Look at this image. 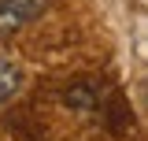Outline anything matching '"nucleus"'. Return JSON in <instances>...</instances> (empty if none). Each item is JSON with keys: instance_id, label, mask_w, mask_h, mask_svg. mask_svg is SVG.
I'll return each instance as SVG.
<instances>
[{"instance_id": "1", "label": "nucleus", "mask_w": 148, "mask_h": 141, "mask_svg": "<svg viewBox=\"0 0 148 141\" xmlns=\"http://www.w3.org/2000/svg\"><path fill=\"white\" fill-rule=\"evenodd\" d=\"M45 11V0H0V34L34 22Z\"/></svg>"}, {"instance_id": "2", "label": "nucleus", "mask_w": 148, "mask_h": 141, "mask_svg": "<svg viewBox=\"0 0 148 141\" xmlns=\"http://www.w3.org/2000/svg\"><path fill=\"white\" fill-rule=\"evenodd\" d=\"M22 86V70L11 63V59H0V104L4 100H11Z\"/></svg>"}]
</instances>
